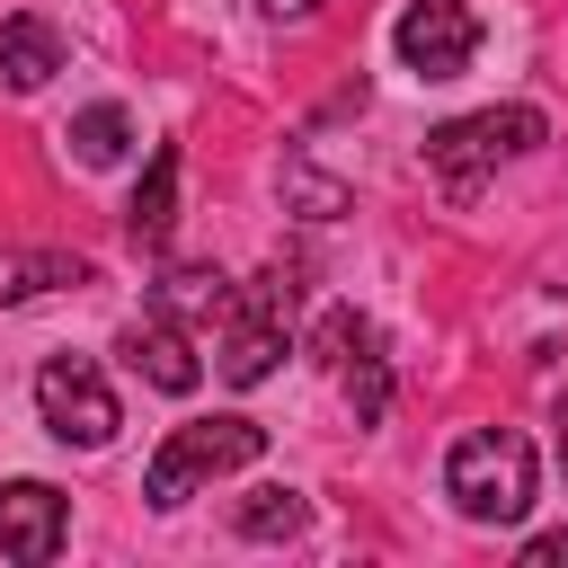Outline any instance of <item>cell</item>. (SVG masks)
Returning <instances> with one entry per match:
<instances>
[{
  "label": "cell",
  "instance_id": "cell-1",
  "mask_svg": "<svg viewBox=\"0 0 568 568\" xmlns=\"http://www.w3.org/2000/svg\"><path fill=\"white\" fill-rule=\"evenodd\" d=\"M541 142H550V115H541V106H479V115H453V124L426 133V169L444 178L453 204H470L497 160H524V151H541Z\"/></svg>",
  "mask_w": 568,
  "mask_h": 568
},
{
  "label": "cell",
  "instance_id": "cell-2",
  "mask_svg": "<svg viewBox=\"0 0 568 568\" xmlns=\"http://www.w3.org/2000/svg\"><path fill=\"white\" fill-rule=\"evenodd\" d=\"M444 497L470 515V524H515L532 506V444L515 426H470L453 453H444Z\"/></svg>",
  "mask_w": 568,
  "mask_h": 568
},
{
  "label": "cell",
  "instance_id": "cell-3",
  "mask_svg": "<svg viewBox=\"0 0 568 568\" xmlns=\"http://www.w3.org/2000/svg\"><path fill=\"white\" fill-rule=\"evenodd\" d=\"M257 453H266V426H248V417H195V426H169L160 453H151V470H142V497L169 515V506H186L204 479L248 470Z\"/></svg>",
  "mask_w": 568,
  "mask_h": 568
},
{
  "label": "cell",
  "instance_id": "cell-4",
  "mask_svg": "<svg viewBox=\"0 0 568 568\" xmlns=\"http://www.w3.org/2000/svg\"><path fill=\"white\" fill-rule=\"evenodd\" d=\"M293 346V275H257V284H231L222 302V337H213V373L231 390H257Z\"/></svg>",
  "mask_w": 568,
  "mask_h": 568
},
{
  "label": "cell",
  "instance_id": "cell-5",
  "mask_svg": "<svg viewBox=\"0 0 568 568\" xmlns=\"http://www.w3.org/2000/svg\"><path fill=\"white\" fill-rule=\"evenodd\" d=\"M36 417H44L53 444H80V453H98L124 426V408H115V390H106V373L89 355H53L36 373Z\"/></svg>",
  "mask_w": 568,
  "mask_h": 568
},
{
  "label": "cell",
  "instance_id": "cell-6",
  "mask_svg": "<svg viewBox=\"0 0 568 568\" xmlns=\"http://www.w3.org/2000/svg\"><path fill=\"white\" fill-rule=\"evenodd\" d=\"M390 44H399V62L417 80H462L470 53H479V9L470 0H408L399 27H390Z\"/></svg>",
  "mask_w": 568,
  "mask_h": 568
},
{
  "label": "cell",
  "instance_id": "cell-7",
  "mask_svg": "<svg viewBox=\"0 0 568 568\" xmlns=\"http://www.w3.org/2000/svg\"><path fill=\"white\" fill-rule=\"evenodd\" d=\"M62 532H71V497L62 488H44V479H9L0 488V550L18 568H44L62 550Z\"/></svg>",
  "mask_w": 568,
  "mask_h": 568
},
{
  "label": "cell",
  "instance_id": "cell-8",
  "mask_svg": "<svg viewBox=\"0 0 568 568\" xmlns=\"http://www.w3.org/2000/svg\"><path fill=\"white\" fill-rule=\"evenodd\" d=\"M124 364H133L151 390H169V399H186V390L204 382V355H195L186 320H169V311H151V320L124 328Z\"/></svg>",
  "mask_w": 568,
  "mask_h": 568
},
{
  "label": "cell",
  "instance_id": "cell-9",
  "mask_svg": "<svg viewBox=\"0 0 568 568\" xmlns=\"http://www.w3.org/2000/svg\"><path fill=\"white\" fill-rule=\"evenodd\" d=\"M53 71H62V27L36 18V9H18V18L0 27V89L27 98V89H44Z\"/></svg>",
  "mask_w": 568,
  "mask_h": 568
},
{
  "label": "cell",
  "instance_id": "cell-10",
  "mask_svg": "<svg viewBox=\"0 0 568 568\" xmlns=\"http://www.w3.org/2000/svg\"><path fill=\"white\" fill-rule=\"evenodd\" d=\"M169 222H178V142H160V151H151V169H142V186H133L124 231H133V248H169Z\"/></svg>",
  "mask_w": 568,
  "mask_h": 568
},
{
  "label": "cell",
  "instance_id": "cell-11",
  "mask_svg": "<svg viewBox=\"0 0 568 568\" xmlns=\"http://www.w3.org/2000/svg\"><path fill=\"white\" fill-rule=\"evenodd\" d=\"M53 284H89V257L62 248H0V302H36Z\"/></svg>",
  "mask_w": 568,
  "mask_h": 568
},
{
  "label": "cell",
  "instance_id": "cell-12",
  "mask_svg": "<svg viewBox=\"0 0 568 568\" xmlns=\"http://www.w3.org/2000/svg\"><path fill=\"white\" fill-rule=\"evenodd\" d=\"M222 302H231V275H222V266H169V275H160V311L186 320V328H195V320H222Z\"/></svg>",
  "mask_w": 568,
  "mask_h": 568
},
{
  "label": "cell",
  "instance_id": "cell-13",
  "mask_svg": "<svg viewBox=\"0 0 568 568\" xmlns=\"http://www.w3.org/2000/svg\"><path fill=\"white\" fill-rule=\"evenodd\" d=\"M71 151H80V169H106V160H124V142H133V115L115 106V98H98V106H80L71 115V133H62Z\"/></svg>",
  "mask_w": 568,
  "mask_h": 568
},
{
  "label": "cell",
  "instance_id": "cell-14",
  "mask_svg": "<svg viewBox=\"0 0 568 568\" xmlns=\"http://www.w3.org/2000/svg\"><path fill=\"white\" fill-rule=\"evenodd\" d=\"M231 524H240V541H293L311 524V506H302V488H248Z\"/></svg>",
  "mask_w": 568,
  "mask_h": 568
},
{
  "label": "cell",
  "instance_id": "cell-15",
  "mask_svg": "<svg viewBox=\"0 0 568 568\" xmlns=\"http://www.w3.org/2000/svg\"><path fill=\"white\" fill-rule=\"evenodd\" d=\"M346 364H355V382H346V390H355V426H382V408H390V364L373 355V337H364Z\"/></svg>",
  "mask_w": 568,
  "mask_h": 568
},
{
  "label": "cell",
  "instance_id": "cell-16",
  "mask_svg": "<svg viewBox=\"0 0 568 568\" xmlns=\"http://www.w3.org/2000/svg\"><path fill=\"white\" fill-rule=\"evenodd\" d=\"M284 195L311 213V222H328V213H346V186L337 178H320V169H302V160H284Z\"/></svg>",
  "mask_w": 568,
  "mask_h": 568
},
{
  "label": "cell",
  "instance_id": "cell-17",
  "mask_svg": "<svg viewBox=\"0 0 568 568\" xmlns=\"http://www.w3.org/2000/svg\"><path fill=\"white\" fill-rule=\"evenodd\" d=\"M364 337H373V320H364V311H355V302H337V311H328V320H320V337H311V346H320V355H328V364H346V355H355V346H364Z\"/></svg>",
  "mask_w": 568,
  "mask_h": 568
},
{
  "label": "cell",
  "instance_id": "cell-18",
  "mask_svg": "<svg viewBox=\"0 0 568 568\" xmlns=\"http://www.w3.org/2000/svg\"><path fill=\"white\" fill-rule=\"evenodd\" d=\"M524 568H568V532H532L524 541Z\"/></svg>",
  "mask_w": 568,
  "mask_h": 568
},
{
  "label": "cell",
  "instance_id": "cell-19",
  "mask_svg": "<svg viewBox=\"0 0 568 568\" xmlns=\"http://www.w3.org/2000/svg\"><path fill=\"white\" fill-rule=\"evenodd\" d=\"M257 9H266V18H293V27H302V18H320V0H257Z\"/></svg>",
  "mask_w": 568,
  "mask_h": 568
},
{
  "label": "cell",
  "instance_id": "cell-20",
  "mask_svg": "<svg viewBox=\"0 0 568 568\" xmlns=\"http://www.w3.org/2000/svg\"><path fill=\"white\" fill-rule=\"evenodd\" d=\"M559 470H568V408H559Z\"/></svg>",
  "mask_w": 568,
  "mask_h": 568
}]
</instances>
